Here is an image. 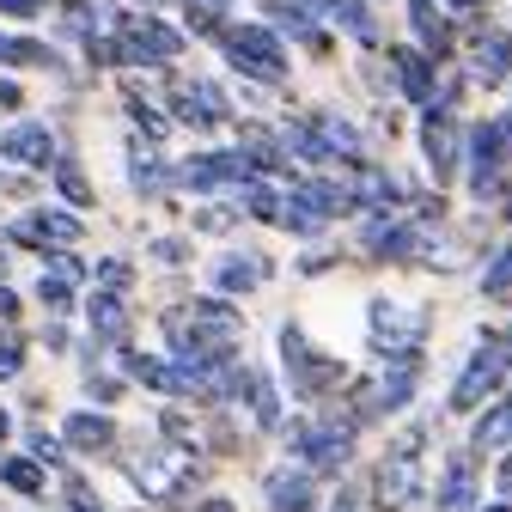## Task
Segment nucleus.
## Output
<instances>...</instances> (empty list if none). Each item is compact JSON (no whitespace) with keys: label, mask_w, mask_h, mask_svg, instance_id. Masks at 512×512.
<instances>
[{"label":"nucleus","mask_w":512,"mask_h":512,"mask_svg":"<svg viewBox=\"0 0 512 512\" xmlns=\"http://www.w3.org/2000/svg\"><path fill=\"white\" fill-rule=\"evenodd\" d=\"M421 342V311H397L391 299L372 305V348L378 354H415Z\"/></svg>","instance_id":"39448f33"},{"label":"nucleus","mask_w":512,"mask_h":512,"mask_svg":"<svg viewBox=\"0 0 512 512\" xmlns=\"http://www.w3.org/2000/svg\"><path fill=\"white\" fill-rule=\"evenodd\" d=\"M482 293H488V299H506V293H512V244H506V250L494 256V263H488V275H482Z\"/></svg>","instance_id":"bb28decb"},{"label":"nucleus","mask_w":512,"mask_h":512,"mask_svg":"<svg viewBox=\"0 0 512 512\" xmlns=\"http://www.w3.org/2000/svg\"><path fill=\"white\" fill-rule=\"evenodd\" d=\"M147 7H171V0H147Z\"/></svg>","instance_id":"a19ab883"},{"label":"nucleus","mask_w":512,"mask_h":512,"mask_svg":"<svg viewBox=\"0 0 512 512\" xmlns=\"http://www.w3.org/2000/svg\"><path fill=\"white\" fill-rule=\"evenodd\" d=\"M116 37H122L128 61H141V68H165V61L183 55V31H171V25L153 19V13H122Z\"/></svg>","instance_id":"f03ea898"},{"label":"nucleus","mask_w":512,"mask_h":512,"mask_svg":"<svg viewBox=\"0 0 512 512\" xmlns=\"http://www.w3.org/2000/svg\"><path fill=\"white\" fill-rule=\"evenodd\" d=\"M500 159H506V122H482V128H470V165H476V196L488 202L494 196V171H500Z\"/></svg>","instance_id":"0eeeda50"},{"label":"nucleus","mask_w":512,"mask_h":512,"mask_svg":"<svg viewBox=\"0 0 512 512\" xmlns=\"http://www.w3.org/2000/svg\"><path fill=\"white\" fill-rule=\"evenodd\" d=\"M128 116H135V122H141V128H147V135H153V141H159V135H165V128H171V122H165V116H159V110H147V104H141V98H128Z\"/></svg>","instance_id":"7c9ffc66"},{"label":"nucleus","mask_w":512,"mask_h":512,"mask_svg":"<svg viewBox=\"0 0 512 512\" xmlns=\"http://www.w3.org/2000/svg\"><path fill=\"white\" fill-rule=\"evenodd\" d=\"M19 104H25V92L13 80H0V110H19Z\"/></svg>","instance_id":"c9c22d12"},{"label":"nucleus","mask_w":512,"mask_h":512,"mask_svg":"<svg viewBox=\"0 0 512 512\" xmlns=\"http://www.w3.org/2000/svg\"><path fill=\"white\" fill-rule=\"evenodd\" d=\"M220 37H226V61H232L238 74L269 80V86L287 80V49H281V37L269 25H226Z\"/></svg>","instance_id":"f257e3e1"},{"label":"nucleus","mask_w":512,"mask_h":512,"mask_svg":"<svg viewBox=\"0 0 512 512\" xmlns=\"http://www.w3.org/2000/svg\"><path fill=\"white\" fill-rule=\"evenodd\" d=\"M92 397H98V403H116L122 384H116V378H92Z\"/></svg>","instance_id":"72a5a7b5"},{"label":"nucleus","mask_w":512,"mask_h":512,"mask_svg":"<svg viewBox=\"0 0 512 512\" xmlns=\"http://www.w3.org/2000/svg\"><path fill=\"white\" fill-rule=\"evenodd\" d=\"M391 74L409 104H433V55L427 49H391Z\"/></svg>","instance_id":"9d476101"},{"label":"nucleus","mask_w":512,"mask_h":512,"mask_svg":"<svg viewBox=\"0 0 512 512\" xmlns=\"http://www.w3.org/2000/svg\"><path fill=\"white\" fill-rule=\"evenodd\" d=\"M458 141H464V135H458V122L427 104V116H421V147H427V165H433L439 183L458 171Z\"/></svg>","instance_id":"423d86ee"},{"label":"nucleus","mask_w":512,"mask_h":512,"mask_svg":"<svg viewBox=\"0 0 512 512\" xmlns=\"http://www.w3.org/2000/svg\"><path fill=\"white\" fill-rule=\"evenodd\" d=\"M311 7L324 13V19H336L354 43H366V49L378 43V25H372V13H366V0H311Z\"/></svg>","instance_id":"2eb2a0df"},{"label":"nucleus","mask_w":512,"mask_h":512,"mask_svg":"<svg viewBox=\"0 0 512 512\" xmlns=\"http://www.w3.org/2000/svg\"><path fill=\"white\" fill-rule=\"evenodd\" d=\"M470 74L488 80V86H500V80L512 74V37H506V31L476 37V49H470Z\"/></svg>","instance_id":"4468645a"},{"label":"nucleus","mask_w":512,"mask_h":512,"mask_svg":"<svg viewBox=\"0 0 512 512\" xmlns=\"http://www.w3.org/2000/svg\"><path fill=\"white\" fill-rule=\"evenodd\" d=\"M348 427H305V439H299V458L311 464V470H324V476H336L342 464H348Z\"/></svg>","instance_id":"1a4fd4ad"},{"label":"nucleus","mask_w":512,"mask_h":512,"mask_svg":"<svg viewBox=\"0 0 512 512\" xmlns=\"http://www.w3.org/2000/svg\"><path fill=\"white\" fill-rule=\"evenodd\" d=\"M269 500H275V512H311V476H299V470L269 476Z\"/></svg>","instance_id":"aec40b11"},{"label":"nucleus","mask_w":512,"mask_h":512,"mask_svg":"<svg viewBox=\"0 0 512 512\" xmlns=\"http://www.w3.org/2000/svg\"><path fill=\"white\" fill-rule=\"evenodd\" d=\"M7 427H13V421H7V409H0V439H7Z\"/></svg>","instance_id":"58836bf2"},{"label":"nucleus","mask_w":512,"mask_h":512,"mask_svg":"<svg viewBox=\"0 0 512 512\" xmlns=\"http://www.w3.org/2000/svg\"><path fill=\"white\" fill-rule=\"evenodd\" d=\"M244 177H250V153H202V159L183 165V183L196 189V196H208L220 183H244Z\"/></svg>","instance_id":"6e6552de"},{"label":"nucleus","mask_w":512,"mask_h":512,"mask_svg":"<svg viewBox=\"0 0 512 512\" xmlns=\"http://www.w3.org/2000/svg\"><path fill=\"white\" fill-rule=\"evenodd\" d=\"M269 275V263L263 256H226V263L214 269V281H220V293H250L256 281Z\"/></svg>","instance_id":"a211bd4d"},{"label":"nucleus","mask_w":512,"mask_h":512,"mask_svg":"<svg viewBox=\"0 0 512 512\" xmlns=\"http://www.w3.org/2000/svg\"><path fill=\"white\" fill-rule=\"evenodd\" d=\"M0 61H13V68H55V49H43L31 37H0Z\"/></svg>","instance_id":"4be33fe9"},{"label":"nucleus","mask_w":512,"mask_h":512,"mask_svg":"<svg viewBox=\"0 0 512 512\" xmlns=\"http://www.w3.org/2000/svg\"><path fill=\"white\" fill-rule=\"evenodd\" d=\"M0 476H7L19 494H43V476H37V464H25V458H13V464H0Z\"/></svg>","instance_id":"c85d7f7f"},{"label":"nucleus","mask_w":512,"mask_h":512,"mask_svg":"<svg viewBox=\"0 0 512 512\" xmlns=\"http://www.w3.org/2000/svg\"><path fill=\"white\" fill-rule=\"evenodd\" d=\"M500 445H512V403H500L476 421V452H500Z\"/></svg>","instance_id":"412c9836"},{"label":"nucleus","mask_w":512,"mask_h":512,"mask_svg":"<svg viewBox=\"0 0 512 512\" xmlns=\"http://www.w3.org/2000/svg\"><path fill=\"white\" fill-rule=\"evenodd\" d=\"M281 360H287V372H293V391H299V397H324L330 384L342 378V366L324 360V354H311V342H305L299 330L281 336Z\"/></svg>","instance_id":"7ed1b4c3"},{"label":"nucleus","mask_w":512,"mask_h":512,"mask_svg":"<svg viewBox=\"0 0 512 512\" xmlns=\"http://www.w3.org/2000/svg\"><path fill=\"white\" fill-rule=\"evenodd\" d=\"M92 330L104 336V342H122L128 336V311H122V293H92Z\"/></svg>","instance_id":"6ab92c4d"},{"label":"nucleus","mask_w":512,"mask_h":512,"mask_svg":"<svg viewBox=\"0 0 512 512\" xmlns=\"http://www.w3.org/2000/svg\"><path fill=\"white\" fill-rule=\"evenodd\" d=\"M354 196H360V202H372V208H391L403 189H397V177H391V171H360V189H354Z\"/></svg>","instance_id":"393cba45"},{"label":"nucleus","mask_w":512,"mask_h":512,"mask_svg":"<svg viewBox=\"0 0 512 512\" xmlns=\"http://www.w3.org/2000/svg\"><path fill=\"white\" fill-rule=\"evenodd\" d=\"M0 159H13V165H49L55 159V141H49V128L43 122H19L0 135Z\"/></svg>","instance_id":"9b49d317"},{"label":"nucleus","mask_w":512,"mask_h":512,"mask_svg":"<svg viewBox=\"0 0 512 512\" xmlns=\"http://www.w3.org/2000/svg\"><path fill=\"white\" fill-rule=\"evenodd\" d=\"M177 116H183L189 128H214V122L226 116V98H220V86H214V80L183 86V92H177Z\"/></svg>","instance_id":"ddd939ff"},{"label":"nucleus","mask_w":512,"mask_h":512,"mask_svg":"<svg viewBox=\"0 0 512 512\" xmlns=\"http://www.w3.org/2000/svg\"><path fill=\"white\" fill-rule=\"evenodd\" d=\"M439 512H470V464H445V488H439Z\"/></svg>","instance_id":"5701e85b"},{"label":"nucleus","mask_w":512,"mask_h":512,"mask_svg":"<svg viewBox=\"0 0 512 512\" xmlns=\"http://www.w3.org/2000/svg\"><path fill=\"white\" fill-rule=\"evenodd\" d=\"M19 360H25L19 336H0V378H7V372H19Z\"/></svg>","instance_id":"2f4dec72"},{"label":"nucleus","mask_w":512,"mask_h":512,"mask_svg":"<svg viewBox=\"0 0 512 512\" xmlns=\"http://www.w3.org/2000/svg\"><path fill=\"white\" fill-rule=\"evenodd\" d=\"M409 244H415V232H409V226H391V220H378V226L366 232V250H372V256H403Z\"/></svg>","instance_id":"b1692460"},{"label":"nucleus","mask_w":512,"mask_h":512,"mask_svg":"<svg viewBox=\"0 0 512 512\" xmlns=\"http://www.w3.org/2000/svg\"><path fill=\"white\" fill-rule=\"evenodd\" d=\"M74 281H61V275H43L37 281V293H43V311H68L74 305V293H68Z\"/></svg>","instance_id":"c756f323"},{"label":"nucleus","mask_w":512,"mask_h":512,"mask_svg":"<svg viewBox=\"0 0 512 512\" xmlns=\"http://www.w3.org/2000/svg\"><path fill=\"white\" fill-rule=\"evenodd\" d=\"M500 488H512V458H506V470H500Z\"/></svg>","instance_id":"4c0bfd02"},{"label":"nucleus","mask_w":512,"mask_h":512,"mask_svg":"<svg viewBox=\"0 0 512 512\" xmlns=\"http://www.w3.org/2000/svg\"><path fill=\"white\" fill-rule=\"evenodd\" d=\"M55 177H61V196H68L74 208H92V189H86V177H80V165H74V159H61V165H55Z\"/></svg>","instance_id":"cd10ccee"},{"label":"nucleus","mask_w":512,"mask_h":512,"mask_svg":"<svg viewBox=\"0 0 512 512\" xmlns=\"http://www.w3.org/2000/svg\"><path fill=\"white\" fill-rule=\"evenodd\" d=\"M31 458H43V464H61V445H55V439H37V445H31Z\"/></svg>","instance_id":"f704fd0d"},{"label":"nucleus","mask_w":512,"mask_h":512,"mask_svg":"<svg viewBox=\"0 0 512 512\" xmlns=\"http://www.w3.org/2000/svg\"><path fill=\"white\" fill-rule=\"evenodd\" d=\"M61 439H68L74 452H104V445L116 439V427H110V415H92V409H80V415H68V421H61Z\"/></svg>","instance_id":"dca6fc26"},{"label":"nucleus","mask_w":512,"mask_h":512,"mask_svg":"<svg viewBox=\"0 0 512 512\" xmlns=\"http://www.w3.org/2000/svg\"><path fill=\"white\" fill-rule=\"evenodd\" d=\"M196 512H232V500H202Z\"/></svg>","instance_id":"e433bc0d"},{"label":"nucleus","mask_w":512,"mask_h":512,"mask_svg":"<svg viewBox=\"0 0 512 512\" xmlns=\"http://www.w3.org/2000/svg\"><path fill=\"white\" fill-rule=\"evenodd\" d=\"M43 0H0V13H13V19H37Z\"/></svg>","instance_id":"473e14b6"},{"label":"nucleus","mask_w":512,"mask_h":512,"mask_svg":"<svg viewBox=\"0 0 512 512\" xmlns=\"http://www.w3.org/2000/svg\"><path fill=\"white\" fill-rule=\"evenodd\" d=\"M208 7H220V13H226V7H232V0H208Z\"/></svg>","instance_id":"ea45409f"},{"label":"nucleus","mask_w":512,"mask_h":512,"mask_svg":"<svg viewBox=\"0 0 512 512\" xmlns=\"http://www.w3.org/2000/svg\"><path fill=\"white\" fill-rule=\"evenodd\" d=\"M263 7H269V19H275L281 31H293L305 49H324V31H317V19H311L305 0H263Z\"/></svg>","instance_id":"f3484780"},{"label":"nucleus","mask_w":512,"mask_h":512,"mask_svg":"<svg viewBox=\"0 0 512 512\" xmlns=\"http://www.w3.org/2000/svg\"><path fill=\"white\" fill-rule=\"evenodd\" d=\"M409 25H415V37H421V49L433 55V61H445L452 55V19H445L433 0H409Z\"/></svg>","instance_id":"f8f14e48"},{"label":"nucleus","mask_w":512,"mask_h":512,"mask_svg":"<svg viewBox=\"0 0 512 512\" xmlns=\"http://www.w3.org/2000/svg\"><path fill=\"white\" fill-rule=\"evenodd\" d=\"M128 177H135V189H159L165 183V165L153 147H135V159H128Z\"/></svg>","instance_id":"a878e982"},{"label":"nucleus","mask_w":512,"mask_h":512,"mask_svg":"<svg viewBox=\"0 0 512 512\" xmlns=\"http://www.w3.org/2000/svg\"><path fill=\"white\" fill-rule=\"evenodd\" d=\"M500 372H506V342L500 336H488L482 348H476V360L458 372V384H452V409H476L494 384H500Z\"/></svg>","instance_id":"20e7f679"},{"label":"nucleus","mask_w":512,"mask_h":512,"mask_svg":"<svg viewBox=\"0 0 512 512\" xmlns=\"http://www.w3.org/2000/svg\"><path fill=\"white\" fill-rule=\"evenodd\" d=\"M488 512H512V506H488Z\"/></svg>","instance_id":"79ce46f5"}]
</instances>
